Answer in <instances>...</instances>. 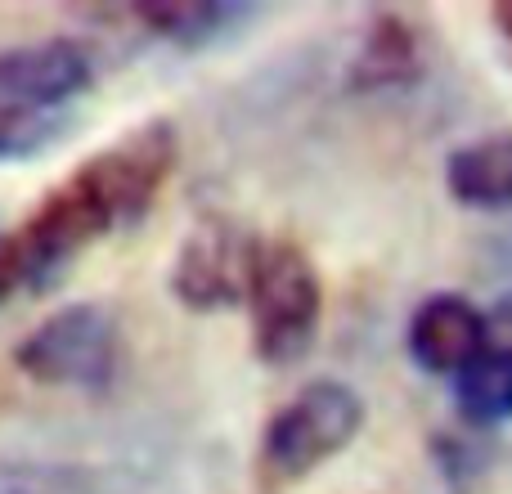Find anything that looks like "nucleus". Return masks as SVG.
I'll return each instance as SVG.
<instances>
[{
	"mask_svg": "<svg viewBox=\"0 0 512 494\" xmlns=\"http://www.w3.org/2000/svg\"><path fill=\"white\" fill-rule=\"evenodd\" d=\"M252 351L270 369H292L310 355L324 319V283L319 270L297 243L261 239L248 279Z\"/></svg>",
	"mask_w": 512,
	"mask_h": 494,
	"instance_id": "nucleus-1",
	"label": "nucleus"
},
{
	"mask_svg": "<svg viewBox=\"0 0 512 494\" xmlns=\"http://www.w3.org/2000/svg\"><path fill=\"white\" fill-rule=\"evenodd\" d=\"M14 364L41 387L104 391L122 364L117 315L99 301H68L14 346Z\"/></svg>",
	"mask_w": 512,
	"mask_h": 494,
	"instance_id": "nucleus-2",
	"label": "nucleus"
},
{
	"mask_svg": "<svg viewBox=\"0 0 512 494\" xmlns=\"http://www.w3.org/2000/svg\"><path fill=\"white\" fill-rule=\"evenodd\" d=\"M180 158V135L167 117H149L144 126L126 131L108 149L90 153L72 180L86 189V198L104 212L108 230H131L153 212L162 185L171 180Z\"/></svg>",
	"mask_w": 512,
	"mask_h": 494,
	"instance_id": "nucleus-3",
	"label": "nucleus"
},
{
	"mask_svg": "<svg viewBox=\"0 0 512 494\" xmlns=\"http://www.w3.org/2000/svg\"><path fill=\"white\" fill-rule=\"evenodd\" d=\"M364 427V400L337 378H315L265 423L261 463L270 477L301 481L346 450Z\"/></svg>",
	"mask_w": 512,
	"mask_h": 494,
	"instance_id": "nucleus-4",
	"label": "nucleus"
},
{
	"mask_svg": "<svg viewBox=\"0 0 512 494\" xmlns=\"http://www.w3.org/2000/svg\"><path fill=\"white\" fill-rule=\"evenodd\" d=\"M252 234L225 216H203L171 256V297L194 315H216L248 301V279L256 261Z\"/></svg>",
	"mask_w": 512,
	"mask_h": 494,
	"instance_id": "nucleus-5",
	"label": "nucleus"
},
{
	"mask_svg": "<svg viewBox=\"0 0 512 494\" xmlns=\"http://www.w3.org/2000/svg\"><path fill=\"white\" fill-rule=\"evenodd\" d=\"M14 234H18V247H23V261H27V288L45 292L72 270V261H77L90 243H99L113 230H108L104 212L86 198V189L68 176L63 185H54L50 194L41 198V207H36L23 221V230H14Z\"/></svg>",
	"mask_w": 512,
	"mask_h": 494,
	"instance_id": "nucleus-6",
	"label": "nucleus"
},
{
	"mask_svg": "<svg viewBox=\"0 0 512 494\" xmlns=\"http://www.w3.org/2000/svg\"><path fill=\"white\" fill-rule=\"evenodd\" d=\"M405 351L432 378H459L472 360L490 351V319L463 292H432L409 315Z\"/></svg>",
	"mask_w": 512,
	"mask_h": 494,
	"instance_id": "nucleus-7",
	"label": "nucleus"
},
{
	"mask_svg": "<svg viewBox=\"0 0 512 494\" xmlns=\"http://www.w3.org/2000/svg\"><path fill=\"white\" fill-rule=\"evenodd\" d=\"M90 81H95L90 54L68 36L0 50V99H9V104L59 113L63 104L86 95Z\"/></svg>",
	"mask_w": 512,
	"mask_h": 494,
	"instance_id": "nucleus-8",
	"label": "nucleus"
},
{
	"mask_svg": "<svg viewBox=\"0 0 512 494\" xmlns=\"http://www.w3.org/2000/svg\"><path fill=\"white\" fill-rule=\"evenodd\" d=\"M445 189L454 203L499 212L512 207V135H481L445 158Z\"/></svg>",
	"mask_w": 512,
	"mask_h": 494,
	"instance_id": "nucleus-9",
	"label": "nucleus"
},
{
	"mask_svg": "<svg viewBox=\"0 0 512 494\" xmlns=\"http://www.w3.org/2000/svg\"><path fill=\"white\" fill-rule=\"evenodd\" d=\"M423 59H418V41L409 32V23L382 14L378 23L369 27L360 54L351 63V86L355 90H387V86H405V81L418 77Z\"/></svg>",
	"mask_w": 512,
	"mask_h": 494,
	"instance_id": "nucleus-10",
	"label": "nucleus"
},
{
	"mask_svg": "<svg viewBox=\"0 0 512 494\" xmlns=\"http://www.w3.org/2000/svg\"><path fill=\"white\" fill-rule=\"evenodd\" d=\"M131 9L153 36L180 45V50H198V45L216 41L230 23H239L248 5H221V0H140Z\"/></svg>",
	"mask_w": 512,
	"mask_h": 494,
	"instance_id": "nucleus-11",
	"label": "nucleus"
},
{
	"mask_svg": "<svg viewBox=\"0 0 512 494\" xmlns=\"http://www.w3.org/2000/svg\"><path fill=\"white\" fill-rule=\"evenodd\" d=\"M454 405L472 427H499L512 418V346H490L454 378Z\"/></svg>",
	"mask_w": 512,
	"mask_h": 494,
	"instance_id": "nucleus-12",
	"label": "nucleus"
},
{
	"mask_svg": "<svg viewBox=\"0 0 512 494\" xmlns=\"http://www.w3.org/2000/svg\"><path fill=\"white\" fill-rule=\"evenodd\" d=\"M68 122L59 113L45 108H27V104H9L0 99V162H27L41 158L50 144L63 140Z\"/></svg>",
	"mask_w": 512,
	"mask_h": 494,
	"instance_id": "nucleus-13",
	"label": "nucleus"
},
{
	"mask_svg": "<svg viewBox=\"0 0 512 494\" xmlns=\"http://www.w3.org/2000/svg\"><path fill=\"white\" fill-rule=\"evenodd\" d=\"M23 288H27V261L23 247H18V234H0V306Z\"/></svg>",
	"mask_w": 512,
	"mask_h": 494,
	"instance_id": "nucleus-14",
	"label": "nucleus"
},
{
	"mask_svg": "<svg viewBox=\"0 0 512 494\" xmlns=\"http://www.w3.org/2000/svg\"><path fill=\"white\" fill-rule=\"evenodd\" d=\"M495 23H499V32H504V41L512 50V5H495Z\"/></svg>",
	"mask_w": 512,
	"mask_h": 494,
	"instance_id": "nucleus-15",
	"label": "nucleus"
}]
</instances>
